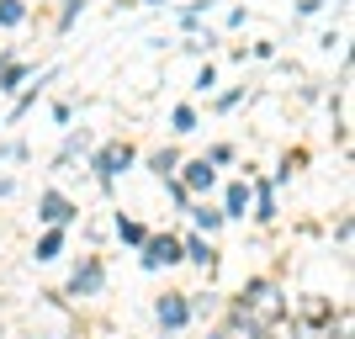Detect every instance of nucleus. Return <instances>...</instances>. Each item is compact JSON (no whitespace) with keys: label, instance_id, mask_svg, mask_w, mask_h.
<instances>
[{"label":"nucleus","instance_id":"1","mask_svg":"<svg viewBox=\"0 0 355 339\" xmlns=\"http://www.w3.org/2000/svg\"><path fill=\"white\" fill-rule=\"evenodd\" d=\"M244 318H254L260 329L282 324L286 318V297L276 292L270 281H250V286H244Z\"/></svg>","mask_w":355,"mask_h":339},{"label":"nucleus","instance_id":"2","mask_svg":"<svg viewBox=\"0 0 355 339\" xmlns=\"http://www.w3.org/2000/svg\"><path fill=\"white\" fill-rule=\"evenodd\" d=\"M128 164H133V148H128V144H106L101 154H96V175H101V180H117Z\"/></svg>","mask_w":355,"mask_h":339},{"label":"nucleus","instance_id":"3","mask_svg":"<svg viewBox=\"0 0 355 339\" xmlns=\"http://www.w3.org/2000/svg\"><path fill=\"white\" fill-rule=\"evenodd\" d=\"M144 244H148V254H144V266H148V270L175 266V260H180V244H175L170 234H159V238H144Z\"/></svg>","mask_w":355,"mask_h":339},{"label":"nucleus","instance_id":"4","mask_svg":"<svg viewBox=\"0 0 355 339\" xmlns=\"http://www.w3.org/2000/svg\"><path fill=\"white\" fill-rule=\"evenodd\" d=\"M37 218H43V223H53V228H59V223H69V218H74V207L64 202L59 191H43V202H37Z\"/></svg>","mask_w":355,"mask_h":339},{"label":"nucleus","instance_id":"5","mask_svg":"<svg viewBox=\"0 0 355 339\" xmlns=\"http://www.w3.org/2000/svg\"><path fill=\"white\" fill-rule=\"evenodd\" d=\"M186 318H191V308H186L180 297H159V324H164V329H180Z\"/></svg>","mask_w":355,"mask_h":339},{"label":"nucleus","instance_id":"6","mask_svg":"<svg viewBox=\"0 0 355 339\" xmlns=\"http://www.w3.org/2000/svg\"><path fill=\"white\" fill-rule=\"evenodd\" d=\"M69 292H101V266H96V260H85V266L74 270Z\"/></svg>","mask_w":355,"mask_h":339},{"label":"nucleus","instance_id":"7","mask_svg":"<svg viewBox=\"0 0 355 339\" xmlns=\"http://www.w3.org/2000/svg\"><path fill=\"white\" fill-rule=\"evenodd\" d=\"M186 186H191V191H207V186H212V164L191 159V164H186Z\"/></svg>","mask_w":355,"mask_h":339},{"label":"nucleus","instance_id":"8","mask_svg":"<svg viewBox=\"0 0 355 339\" xmlns=\"http://www.w3.org/2000/svg\"><path fill=\"white\" fill-rule=\"evenodd\" d=\"M180 254H186V260H196V266H207V270H212V250L202 244V238H186V244H180Z\"/></svg>","mask_w":355,"mask_h":339},{"label":"nucleus","instance_id":"9","mask_svg":"<svg viewBox=\"0 0 355 339\" xmlns=\"http://www.w3.org/2000/svg\"><path fill=\"white\" fill-rule=\"evenodd\" d=\"M21 16H27V6H21V0H0V27H16Z\"/></svg>","mask_w":355,"mask_h":339},{"label":"nucleus","instance_id":"10","mask_svg":"<svg viewBox=\"0 0 355 339\" xmlns=\"http://www.w3.org/2000/svg\"><path fill=\"white\" fill-rule=\"evenodd\" d=\"M59 250H64V234L53 228V234H43V244H37V260H53Z\"/></svg>","mask_w":355,"mask_h":339},{"label":"nucleus","instance_id":"11","mask_svg":"<svg viewBox=\"0 0 355 339\" xmlns=\"http://www.w3.org/2000/svg\"><path fill=\"white\" fill-rule=\"evenodd\" d=\"M117 234L128 238V244H144V238H148V234H144V228H138L133 218H122V223H117Z\"/></svg>","mask_w":355,"mask_h":339},{"label":"nucleus","instance_id":"12","mask_svg":"<svg viewBox=\"0 0 355 339\" xmlns=\"http://www.w3.org/2000/svg\"><path fill=\"white\" fill-rule=\"evenodd\" d=\"M191 128H196V112L191 106H175V133H191Z\"/></svg>","mask_w":355,"mask_h":339},{"label":"nucleus","instance_id":"13","mask_svg":"<svg viewBox=\"0 0 355 339\" xmlns=\"http://www.w3.org/2000/svg\"><path fill=\"white\" fill-rule=\"evenodd\" d=\"M244 202H250V186H234V191H228V212L239 218V212H244Z\"/></svg>","mask_w":355,"mask_h":339},{"label":"nucleus","instance_id":"14","mask_svg":"<svg viewBox=\"0 0 355 339\" xmlns=\"http://www.w3.org/2000/svg\"><path fill=\"white\" fill-rule=\"evenodd\" d=\"M21 85V64H6V74H0V90H16Z\"/></svg>","mask_w":355,"mask_h":339},{"label":"nucleus","instance_id":"15","mask_svg":"<svg viewBox=\"0 0 355 339\" xmlns=\"http://www.w3.org/2000/svg\"><path fill=\"white\" fill-rule=\"evenodd\" d=\"M154 170H159V175H170V170H175V154H170V148H164V154H154Z\"/></svg>","mask_w":355,"mask_h":339},{"label":"nucleus","instance_id":"16","mask_svg":"<svg viewBox=\"0 0 355 339\" xmlns=\"http://www.w3.org/2000/svg\"><path fill=\"white\" fill-rule=\"evenodd\" d=\"M196 223H202V228H207V234H212V228H218V223H223V212H207V207H202V212H196Z\"/></svg>","mask_w":355,"mask_h":339},{"label":"nucleus","instance_id":"17","mask_svg":"<svg viewBox=\"0 0 355 339\" xmlns=\"http://www.w3.org/2000/svg\"><path fill=\"white\" fill-rule=\"evenodd\" d=\"M80 6H85V0H69V6H64V27L74 21V11H80Z\"/></svg>","mask_w":355,"mask_h":339}]
</instances>
